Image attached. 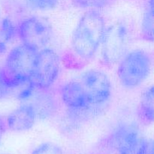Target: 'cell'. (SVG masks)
Wrapping results in <instances>:
<instances>
[{
	"mask_svg": "<svg viewBox=\"0 0 154 154\" xmlns=\"http://www.w3.org/2000/svg\"><path fill=\"white\" fill-rule=\"evenodd\" d=\"M131 37L130 28L122 21H117L105 28L99 48L102 60L105 66H117L129 51Z\"/></svg>",
	"mask_w": 154,
	"mask_h": 154,
	"instance_id": "4",
	"label": "cell"
},
{
	"mask_svg": "<svg viewBox=\"0 0 154 154\" xmlns=\"http://www.w3.org/2000/svg\"><path fill=\"white\" fill-rule=\"evenodd\" d=\"M32 154H63V151L57 144L46 142L36 147Z\"/></svg>",
	"mask_w": 154,
	"mask_h": 154,
	"instance_id": "16",
	"label": "cell"
},
{
	"mask_svg": "<svg viewBox=\"0 0 154 154\" xmlns=\"http://www.w3.org/2000/svg\"><path fill=\"white\" fill-rule=\"evenodd\" d=\"M153 0H148L141 23V35L147 42L153 41Z\"/></svg>",
	"mask_w": 154,
	"mask_h": 154,
	"instance_id": "12",
	"label": "cell"
},
{
	"mask_svg": "<svg viewBox=\"0 0 154 154\" xmlns=\"http://www.w3.org/2000/svg\"><path fill=\"white\" fill-rule=\"evenodd\" d=\"M38 52L22 43L8 51L2 69L13 90L30 84Z\"/></svg>",
	"mask_w": 154,
	"mask_h": 154,
	"instance_id": "2",
	"label": "cell"
},
{
	"mask_svg": "<svg viewBox=\"0 0 154 154\" xmlns=\"http://www.w3.org/2000/svg\"><path fill=\"white\" fill-rule=\"evenodd\" d=\"M78 81L86 90L90 107L96 113L105 107L112 96V84L105 72L92 69L83 72Z\"/></svg>",
	"mask_w": 154,
	"mask_h": 154,
	"instance_id": "5",
	"label": "cell"
},
{
	"mask_svg": "<svg viewBox=\"0 0 154 154\" xmlns=\"http://www.w3.org/2000/svg\"><path fill=\"white\" fill-rule=\"evenodd\" d=\"M29 6L38 11H49L58 5L59 0H26Z\"/></svg>",
	"mask_w": 154,
	"mask_h": 154,
	"instance_id": "15",
	"label": "cell"
},
{
	"mask_svg": "<svg viewBox=\"0 0 154 154\" xmlns=\"http://www.w3.org/2000/svg\"><path fill=\"white\" fill-rule=\"evenodd\" d=\"M152 66V57L147 51L141 49L128 51L117 64L119 82L128 90L138 88L149 78Z\"/></svg>",
	"mask_w": 154,
	"mask_h": 154,
	"instance_id": "3",
	"label": "cell"
},
{
	"mask_svg": "<svg viewBox=\"0 0 154 154\" xmlns=\"http://www.w3.org/2000/svg\"><path fill=\"white\" fill-rule=\"evenodd\" d=\"M37 118V113L32 103H23L9 113L5 124L7 129L12 132H26L34 126Z\"/></svg>",
	"mask_w": 154,
	"mask_h": 154,
	"instance_id": "10",
	"label": "cell"
},
{
	"mask_svg": "<svg viewBox=\"0 0 154 154\" xmlns=\"http://www.w3.org/2000/svg\"><path fill=\"white\" fill-rule=\"evenodd\" d=\"M75 7L83 10H98L111 5L114 0H72Z\"/></svg>",
	"mask_w": 154,
	"mask_h": 154,
	"instance_id": "13",
	"label": "cell"
},
{
	"mask_svg": "<svg viewBox=\"0 0 154 154\" xmlns=\"http://www.w3.org/2000/svg\"><path fill=\"white\" fill-rule=\"evenodd\" d=\"M137 154H153V140L143 138Z\"/></svg>",
	"mask_w": 154,
	"mask_h": 154,
	"instance_id": "18",
	"label": "cell"
},
{
	"mask_svg": "<svg viewBox=\"0 0 154 154\" xmlns=\"http://www.w3.org/2000/svg\"><path fill=\"white\" fill-rule=\"evenodd\" d=\"M17 36V26L9 18L5 17L0 21V41L8 44Z\"/></svg>",
	"mask_w": 154,
	"mask_h": 154,
	"instance_id": "14",
	"label": "cell"
},
{
	"mask_svg": "<svg viewBox=\"0 0 154 154\" xmlns=\"http://www.w3.org/2000/svg\"><path fill=\"white\" fill-rule=\"evenodd\" d=\"M60 71V59L55 51L49 48L38 52L30 85L34 89L47 90L57 81Z\"/></svg>",
	"mask_w": 154,
	"mask_h": 154,
	"instance_id": "6",
	"label": "cell"
},
{
	"mask_svg": "<svg viewBox=\"0 0 154 154\" xmlns=\"http://www.w3.org/2000/svg\"><path fill=\"white\" fill-rule=\"evenodd\" d=\"M142 138L136 123L124 121L115 126L111 135V143L118 154H137Z\"/></svg>",
	"mask_w": 154,
	"mask_h": 154,
	"instance_id": "9",
	"label": "cell"
},
{
	"mask_svg": "<svg viewBox=\"0 0 154 154\" xmlns=\"http://www.w3.org/2000/svg\"><path fill=\"white\" fill-rule=\"evenodd\" d=\"M59 94L63 105L73 117L94 114L86 90L78 80H72L63 84L60 87Z\"/></svg>",
	"mask_w": 154,
	"mask_h": 154,
	"instance_id": "8",
	"label": "cell"
},
{
	"mask_svg": "<svg viewBox=\"0 0 154 154\" xmlns=\"http://www.w3.org/2000/svg\"><path fill=\"white\" fill-rule=\"evenodd\" d=\"M17 33L21 43L36 51L48 48L53 38L50 26L36 16L28 17L21 20L17 26Z\"/></svg>",
	"mask_w": 154,
	"mask_h": 154,
	"instance_id": "7",
	"label": "cell"
},
{
	"mask_svg": "<svg viewBox=\"0 0 154 154\" xmlns=\"http://www.w3.org/2000/svg\"><path fill=\"white\" fill-rule=\"evenodd\" d=\"M6 129H7V126H6L5 122H3V120L0 118V141H1L2 138Z\"/></svg>",
	"mask_w": 154,
	"mask_h": 154,
	"instance_id": "19",
	"label": "cell"
},
{
	"mask_svg": "<svg viewBox=\"0 0 154 154\" xmlns=\"http://www.w3.org/2000/svg\"><path fill=\"white\" fill-rule=\"evenodd\" d=\"M12 91H13V89L8 83L3 74L2 69L0 68V99H5L6 97L10 96Z\"/></svg>",
	"mask_w": 154,
	"mask_h": 154,
	"instance_id": "17",
	"label": "cell"
},
{
	"mask_svg": "<svg viewBox=\"0 0 154 154\" xmlns=\"http://www.w3.org/2000/svg\"><path fill=\"white\" fill-rule=\"evenodd\" d=\"M105 28V18L100 11L87 10L81 15L71 38V48L78 60L89 62L94 58L100 48Z\"/></svg>",
	"mask_w": 154,
	"mask_h": 154,
	"instance_id": "1",
	"label": "cell"
},
{
	"mask_svg": "<svg viewBox=\"0 0 154 154\" xmlns=\"http://www.w3.org/2000/svg\"><path fill=\"white\" fill-rule=\"evenodd\" d=\"M154 92L153 85L147 87L141 93L138 108V117L140 121L145 125L153 122Z\"/></svg>",
	"mask_w": 154,
	"mask_h": 154,
	"instance_id": "11",
	"label": "cell"
}]
</instances>
